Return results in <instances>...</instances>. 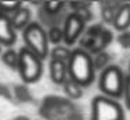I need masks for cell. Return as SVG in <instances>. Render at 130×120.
<instances>
[{
	"label": "cell",
	"mask_w": 130,
	"mask_h": 120,
	"mask_svg": "<svg viewBox=\"0 0 130 120\" xmlns=\"http://www.w3.org/2000/svg\"><path fill=\"white\" fill-rule=\"evenodd\" d=\"M67 71L69 78L76 81L78 85H91L95 78V68L91 55L84 49H74L67 63Z\"/></svg>",
	"instance_id": "1"
},
{
	"label": "cell",
	"mask_w": 130,
	"mask_h": 120,
	"mask_svg": "<svg viewBox=\"0 0 130 120\" xmlns=\"http://www.w3.org/2000/svg\"><path fill=\"white\" fill-rule=\"evenodd\" d=\"M23 39L28 50L37 55L41 60H45L49 55V39L48 32L39 22L31 21V24L23 31Z\"/></svg>",
	"instance_id": "2"
},
{
	"label": "cell",
	"mask_w": 130,
	"mask_h": 120,
	"mask_svg": "<svg viewBox=\"0 0 130 120\" xmlns=\"http://www.w3.org/2000/svg\"><path fill=\"white\" fill-rule=\"evenodd\" d=\"M124 73L116 64H110L105 70H102L98 81V88L102 91V94L108 98L118 99L123 95L124 88Z\"/></svg>",
	"instance_id": "3"
},
{
	"label": "cell",
	"mask_w": 130,
	"mask_h": 120,
	"mask_svg": "<svg viewBox=\"0 0 130 120\" xmlns=\"http://www.w3.org/2000/svg\"><path fill=\"white\" fill-rule=\"evenodd\" d=\"M91 120H124V110L116 99L98 95L92 99Z\"/></svg>",
	"instance_id": "4"
},
{
	"label": "cell",
	"mask_w": 130,
	"mask_h": 120,
	"mask_svg": "<svg viewBox=\"0 0 130 120\" xmlns=\"http://www.w3.org/2000/svg\"><path fill=\"white\" fill-rule=\"evenodd\" d=\"M20 63H18V74L25 84H34L42 75V60L37 55L28 50L27 47H21L18 50Z\"/></svg>",
	"instance_id": "5"
},
{
	"label": "cell",
	"mask_w": 130,
	"mask_h": 120,
	"mask_svg": "<svg viewBox=\"0 0 130 120\" xmlns=\"http://www.w3.org/2000/svg\"><path fill=\"white\" fill-rule=\"evenodd\" d=\"M85 28V21L78 15L77 13H70L64 20L63 24V42L67 46H71L76 43L77 39L81 36Z\"/></svg>",
	"instance_id": "6"
},
{
	"label": "cell",
	"mask_w": 130,
	"mask_h": 120,
	"mask_svg": "<svg viewBox=\"0 0 130 120\" xmlns=\"http://www.w3.org/2000/svg\"><path fill=\"white\" fill-rule=\"evenodd\" d=\"M17 41V33L13 28L10 17L0 10V43L3 46H13Z\"/></svg>",
	"instance_id": "7"
},
{
	"label": "cell",
	"mask_w": 130,
	"mask_h": 120,
	"mask_svg": "<svg viewBox=\"0 0 130 120\" xmlns=\"http://www.w3.org/2000/svg\"><path fill=\"white\" fill-rule=\"evenodd\" d=\"M10 21L11 25L15 31H21L25 29L29 24H31V10L25 6L20 7L17 11H14L13 14H10Z\"/></svg>",
	"instance_id": "8"
},
{
	"label": "cell",
	"mask_w": 130,
	"mask_h": 120,
	"mask_svg": "<svg viewBox=\"0 0 130 120\" xmlns=\"http://www.w3.org/2000/svg\"><path fill=\"white\" fill-rule=\"evenodd\" d=\"M49 75H51V80L53 84L63 85L69 77L67 64L63 63V61L51 60V63H49Z\"/></svg>",
	"instance_id": "9"
},
{
	"label": "cell",
	"mask_w": 130,
	"mask_h": 120,
	"mask_svg": "<svg viewBox=\"0 0 130 120\" xmlns=\"http://www.w3.org/2000/svg\"><path fill=\"white\" fill-rule=\"evenodd\" d=\"M113 27L120 32L127 31V28L130 27V3H122L119 6L113 20Z\"/></svg>",
	"instance_id": "10"
},
{
	"label": "cell",
	"mask_w": 130,
	"mask_h": 120,
	"mask_svg": "<svg viewBox=\"0 0 130 120\" xmlns=\"http://www.w3.org/2000/svg\"><path fill=\"white\" fill-rule=\"evenodd\" d=\"M63 91L70 99H80L83 96V87L78 85L76 81H73L69 77L63 84Z\"/></svg>",
	"instance_id": "11"
},
{
	"label": "cell",
	"mask_w": 130,
	"mask_h": 120,
	"mask_svg": "<svg viewBox=\"0 0 130 120\" xmlns=\"http://www.w3.org/2000/svg\"><path fill=\"white\" fill-rule=\"evenodd\" d=\"M2 61H3V64H6L7 67H9L10 70H18V63H20V55H18L17 50L11 49V47H9V49L6 50V52L2 53Z\"/></svg>",
	"instance_id": "12"
},
{
	"label": "cell",
	"mask_w": 130,
	"mask_h": 120,
	"mask_svg": "<svg viewBox=\"0 0 130 120\" xmlns=\"http://www.w3.org/2000/svg\"><path fill=\"white\" fill-rule=\"evenodd\" d=\"M71 52L73 50L69 49V46H62V45H59V46H55L53 49L51 50V60H57V61H63V63L67 64L69 60H70V56H71Z\"/></svg>",
	"instance_id": "13"
},
{
	"label": "cell",
	"mask_w": 130,
	"mask_h": 120,
	"mask_svg": "<svg viewBox=\"0 0 130 120\" xmlns=\"http://www.w3.org/2000/svg\"><path fill=\"white\" fill-rule=\"evenodd\" d=\"M122 3H104L102 4V18L105 22L108 24H113V20H115L116 11H118L119 6Z\"/></svg>",
	"instance_id": "14"
},
{
	"label": "cell",
	"mask_w": 130,
	"mask_h": 120,
	"mask_svg": "<svg viewBox=\"0 0 130 120\" xmlns=\"http://www.w3.org/2000/svg\"><path fill=\"white\" fill-rule=\"evenodd\" d=\"M13 91H14V96L23 103H28V102H31V100L34 99L32 94L29 92V89L27 88L25 85H20V84H17V85L13 87Z\"/></svg>",
	"instance_id": "15"
},
{
	"label": "cell",
	"mask_w": 130,
	"mask_h": 120,
	"mask_svg": "<svg viewBox=\"0 0 130 120\" xmlns=\"http://www.w3.org/2000/svg\"><path fill=\"white\" fill-rule=\"evenodd\" d=\"M63 2H45L42 4V11H45V14L48 15H56L62 11V8L64 7Z\"/></svg>",
	"instance_id": "16"
},
{
	"label": "cell",
	"mask_w": 130,
	"mask_h": 120,
	"mask_svg": "<svg viewBox=\"0 0 130 120\" xmlns=\"http://www.w3.org/2000/svg\"><path fill=\"white\" fill-rule=\"evenodd\" d=\"M92 63L95 70H105L108 67V63H109V55L106 52L96 53L95 59H92Z\"/></svg>",
	"instance_id": "17"
},
{
	"label": "cell",
	"mask_w": 130,
	"mask_h": 120,
	"mask_svg": "<svg viewBox=\"0 0 130 120\" xmlns=\"http://www.w3.org/2000/svg\"><path fill=\"white\" fill-rule=\"evenodd\" d=\"M48 39L52 43L59 45L60 42L63 41V29L60 27H57V25L51 27V29L48 31Z\"/></svg>",
	"instance_id": "18"
},
{
	"label": "cell",
	"mask_w": 130,
	"mask_h": 120,
	"mask_svg": "<svg viewBox=\"0 0 130 120\" xmlns=\"http://www.w3.org/2000/svg\"><path fill=\"white\" fill-rule=\"evenodd\" d=\"M23 6H24L23 2H0V10L6 13L7 15H10Z\"/></svg>",
	"instance_id": "19"
},
{
	"label": "cell",
	"mask_w": 130,
	"mask_h": 120,
	"mask_svg": "<svg viewBox=\"0 0 130 120\" xmlns=\"http://www.w3.org/2000/svg\"><path fill=\"white\" fill-rule=\"evenodd\" d=\"M92 3L91 2H71L70 3V7L74 13L77 11H83V10H90Z\"/></svg>",
	"instance_id": "20"
},
{
	"label": "cell",
	"mask_w": 130,
	"mask_h": 120,
	"mask_svg": "<svg viewBox=\"0 0 130 120\" xmlns=\"http://www.w3.org/2000/svg\"><path fill=\"white\" fill-rule=\"evenodd\" d=\"M123 96H124V103H126V108L130 109V74H127L126 78H124Z\"/></svg>",
	"instance_id": "21"
},
{
	"label": "cell",
	"mask_w": 130,
	"mask_h": 120,
	"mask_svg": "<svg viewBox=\"0 0 130 120\" xmlns=\"http://www.w3.org/2000/svg\"><path fill=\"white\" fill-rule=\"evenodd\" d=\"M118 42L119 45H122V47L130 49V32H127V31L120 32V35L118 36Z\"/></svg>",
	"instance_id": "22"
},
{
	"label": "cell",
	"mask_w": 130,
	"mask_h": 120,
	"mask_svg": "<svg viewBox=\"0 0 130 120\" xmlns=\"http://www.w3.org/2000/svg\"><path fill=\"white\" fill-rule=\"evenodd\" d=\"M0 96L4 98V99H13V94L10 91V88L2 82H0Z\"/></svg>",
	"instance_id": "23"
},
{
	"label": "cell",
	"mask_w": 130,
	"mask_h": 120,
	"mask_svg": "<svg viewBox=\"0 0 130 120\" xmlns=\"http://www.w3.org/2000/svg\"><path fill=\"white\" fill-rule=\"evenodd\" d=\"M13 120H29V117H27V116H17V117H14Z\"/></svg>",
	"instance_id": "24"
},
{
	"label": "cell",
	"mask_w": 130,
	"mask_h": 120,
	"mask_svg": "<svg viewBox=\"0 0 130 120\" xmlns=\"http://www.w3.org/2000/svg\"><path fill=\"white\" fill-rule=\"evenodd\" d=\"M2 53H3V45L0 43V56H2Z\"/></svg>",
	"instance_id": "25"
}]
</instances>
